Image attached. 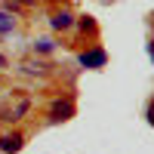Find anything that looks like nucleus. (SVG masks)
<instances>
[{
    "instance_id": "10",
    "label": "nucleus",
    "mask_w": 154,
    "mask_h": 154,
    "mask_svg": "<svg viewBox=\"0 0 154 154\" xmlns=\"http://www.w3.org/2000/svg\"><path fill=\"white\" fill-rule=\"evenodd\" d=\"M0 68H6V56H0Z\"/></svg>"
},
{
    "instance_id": "11",
    "label": "nucleus",
    "mask_w": 154,
    "mask_h": 154,
    "mask_svg": "<svg viewBox=\"0 0 154 154\" xmlns=\"http://www.w3.org/2000/svg\"><path fill=\"white\" fill-rule=\"evenodd\" d=\"M16 3H31V0H16Z\"/></svg>"
},
{
    "instance_id": "4",
    "label": "nucleus",
    "mask_w": 154,
    "mask_h": 154,
    "mask_svg": "<svg viewBox=\"0 0 154 154\" xmlns=\"http://www.w3.org/2000/svg\"><path fill=\"white\" fill-rule=\"evenodd\" d=\"M71 12H65V9H62V12H56V16H53V28L56 31H65V28H71Z\"/></svg>"
},
{
    "instance_id": "6",
    "label": "nucleus",
    "mask_w": 154,
    "mask_h": 154,
    "mask_svg": "<svg viewBox=\"0 0 154 154\" xmlns=\"http://www.w3.org/2000/svg\"><path fill=\"white\" fill-rule=\"evenodd\" d=\"M34 49L37 53H53V40H49V37H40V40L34 43Z\"/></svg>"
},
{
    "instance_id": "8",
    "label": "nucleus",
    "mask_w": 154,
    "mask_h": 154,
    "mask_svg": "<svg viewBox=\"0 0 154 154\" xmlns=\"http://www.w3.org/2000/svg\"><path fill=\"white\" fill-rule=\"evenodd\" d=\"M148 123H151V126H154V105H151V108H148Z\"/></svg>"
},
{
    "instance_id": "5",
    "label": "nucleus",
    "mask_w": 154,
    "mask_h": 154,
    "mask_svg": "<svg viewBox=\"0 0 154 154\" xmlns=\"http://www.w3.org/2000/svg\"><path fill=\"white\" fill-rule=\"evenodd\" d=\"M12 28H16V19H12L9 12H3V9H0V34H9Z\"/></svg>"
},
{
    "instance_id": "7",
    "label": "nucleus",
    "mask_w": 154,
    "mask_h": 154,
    "mask_svg": "<svg viewBox=\"0 0 154 154\" xmlns=\"http://www.w3.org/2000/svg\"><path fill=\"white\" fill-rule=\"evenodd\" d=\"M80 28H83V31H96V22L89 19V16H83V19H80Z\"/></svg>"
},
{
    "instance_id": "3",
    "label": "nucleus",
    "mask_w": 154,
    "mask_h": 154,
    "mask_svg": "<svg viewBox=\"0 0 154 154\" xmlns=\"http://www.w3.org/2000/svg\"><path fill=\"white\" fill-rule=\"evenodd\" d=\"M0 151H3V154H16V151H22V136H19V133L0 136Z\"/></svg>"
},
{
    "instance_id": "9",
    "label": "nucleus",
    "mask_w": 154,
    "mask_h": 154,
    "mask_svg": "<svg viewBox=\"0 0 154 154\" xmlns=\"http://www.w3.org/2000/svg\"><path fill=\"white\" fill-rule=\"evenodd\" d=\"M148 56H151V62H154V40L148 43Z\"/></svg>"
},
{
    "instance_id": "2",
    "label": "nucleus",
    "mask_w": 154,
    "mask_h": 154,
    "mask_svg": "<svg viewBox=\"0 0 154 154\" xmlns=\"http://www.w3.org/2000/svg\"><path fill=\"white\" fill-rule=\"evenodd\" d=\"M77 62H80L83 68H105L108 56H105V49H86V53H80Z\"/></svg>"
},
{
    "instance_id": "1",
    "label": "nucleus",
    "mask_w": 154,
    "mask_h": 154,
    "mask_svg": "<svg viewBox=\"0 0 154 154\" xmlns=\"http://www.w3.org/2000/svg\"><path fill=\"white\" fill-rule=\"evenodd\" d=\"M71 117H74V102H71V99H59V102H53V108H49V120H53V123L71 120Z\"/></svg>"
}]
</instances>
